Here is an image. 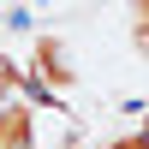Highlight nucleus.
Returning <instances> with one entry per match:
<instances>
[{"mask_svg": "<svg viewBox=\"0 0 149 149\" xmlns=\"http://www.w3.org/2000/svg\"><path fill=\"white\" fill-rule=\"evenodd\" d=\"M0 149H36V113L24 95H0Z\"/></svg>", "mask_w": 149, "mask_h": 149, "instance_id": "f257e3e1", "label": "nucleus"}, {"mask_svg": "<svg viewBox=\"0 0 149 149\" xmlns=\"http://www.w3.org/2000/svg\"><path fill=\"white\" fill-rule=\"evenodd\" d=\"M107 149H143V143H137V137H113Z\"/></svg>", "mask_w": 149, "mask_h": 149, "instance_id": "7ed1b4c3", "label": "nucleus"}, {"mask_svg": "<svg viewBox=\"0 0 149 149\" xmlns=\"http://www.w3.org/2000/svg\"><path fill=\"white\" fill-rule=\"evenodd\" d=\"M131 30H137V48H149V6L131 12Z\"/></svg>", "mask_w": 149, "mask_h": 149, "instance_id": "f03ea898", "label": "nucleus"}]
</instances>
